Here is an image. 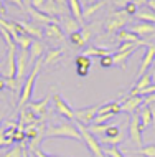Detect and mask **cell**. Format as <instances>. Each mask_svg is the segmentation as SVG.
Masks as SVG:
<instances>
[{
    "mask_svg": "<svg viewBox=\"0 0 155 157\" xmlns=\"http://www.w3.org/2000/svg\"><path fill=\"white\" fill-rule=\"evenodd\" d=\"M0 122H2V117H0Z\"/></svg>",
    "mask_w": 155,
    "mask_h": 157,
    "instance_id": "54",
    "label": "cell"
},
{
    "mask_svg": "<svg viewBox=\"0 0 155 157\" xmlns=\"http://www.w3.org/2000/svg\"><path fill=\"white\" fill-rule=\"evenodd\" d=\"M27 66H28L27 50H18V52H17V75H15V79L22 81L23 76H25V71H27Z\"/></svg>",
    "mask_w": 155,
    "mask_h": 157,
    "instance_id": "12",
    "label": "cell"
},
{
    "mask_svg": "<svg viewBox=\"0 0 155 157\" xmlns=\"http://www.w3.org/2000/svg\"><path fill=\"white\" fill-rule=\"evenodd\" d=\"M40 12H43V13H46L50 17H53V18H56V17H63L65 8L60 7L54 0H45V3H43V7L40 8Z\"/></svg>",
    "mask_w": 155,
    "mask_h": 157,
    "instance_id": "14",
    "label": "cell"
},
{
    "mask_svg": "<svg viewBox=\"0 0 155 157\" xmlns=\"http://www.w3.org/2000/svg\"><path fill=\"white\" fill-rule=\"evenodd\" d=\"M142 104H144V98L142 96H129L127 99L122 101V104H120V111L134 114Z\"/></svg>",
    "mask_w": 155,
    "mask_h": 157,
    "instance_id": "11",
    "label": "cell"
},
{
    "mask_svg": "<svg viewBox=\"0 0 155 157\" xmlns=\"http://www.w3.org/2000/svg\"><path fill=\"white\" fill-rule=\"evenodd\" d=\"M104 157H107V155H104Z\"/></svg>",
    "mask_w": 155,
    "mask_h": 157,
    "instance_id": "55",
    "label": "cell"
},
{
    "mask_svg": "<svg viewBox=\"0 0 155 157\" xmlns=\"http://www.w3.org/2000/svg\"><path fill=\"white\" fill-rule=\"evenodd\" d=\"M91 36H93L91 28H89V27H83L79 32L73 33V35H69V41H71V45L78 46V48H83V46L87 43V40H89Z\"/></svg>",
    "mask_w": 155,
    "mask_h": 157,
    "instance_id": "9",
    "label": "cell"
},
{
    "mask_svg": "<svg viewBox=\"0 0 155 157\" xmlns=\"http://www.w3.org/2000/svg\"><path fill=\"white\" fill-rule=\"evenodd\" d=\"M81 55H84V56L87 58H102V56H107V55H111V52L106 48H98V46H87V48H84V52H83Z\"/></svg>",
    "mask_w": 155,
    "mask_h": 157,
    "instance_id": "26",
    "label": "cell"
},
{
    "mask_svg": "<svg viewBox=\"0 0 155 157\" xmlns=\"http://www.w3.org/2000/svg\"><path fill=\"white\" fill-rule=\"evenodd\" d=\"M61 56H63V50L61 48H50L48 52L45 53L43 65H53V63L60 61Z\"/></svg>",
    "mask_w": 155,
    "mask_h": 157,
    "instance_id": "25",
    "label": "cell"
},
{
    "mask_svg": "<svg viewBox=\"0 0 155 157\" xmlns=\"http://www.w3.org/2000/svg\"><path fill=\"white\" fill-rule=\"evenodd\" d=\"M41 66H43V60L35 61V65H33V68H31V73L28 75L27 79H25V83L22 86V93H20V98H18V109H23L25 106L30 103L33 84H35V79H36V76H38V73H40Z\"/></svg>",
    "mask_w": 155,
    "mask_h": 157,
    "instance_id": "1",
    "label": "cell"
},
{
    "mask_svg": "<svg viewBox=\"0 0 155 157\" xmlns=\"http://www.w3.org/2000/svg\"><path fill=\"white\" fill-rule=\"evenodd\" d=\"M22 157H30V152H28V149H23V154Z\"/></svg>",
    "mask_w": 155,
    "mask_h": 157,
    "instance_id": "51",
    "label": "cell"
},
{
    "mask_svg": "<svg viewBox=\"0 0 155 157\" xmlns=\"http://www.w3.org/2000/svg\"><path fill=\"white\" fill-rule=\"evenodd\" d=\"M61 23H63V27H65L66 35H73V33L79 32L83 27H84V25H81L79 22H76L73 17H68V15H63L61 17Z\"/></svg>",
    "mask_w": 155,
    "mask_h": 157,
    "instance_id": "20",
    "label": "cell"
},
{
    "mask_svg": "<svg viewBox=\"0 0 155 157\" xmlns=\"http://www.w3.org/2000/svg\"><path fill=\"white\" fill-rule=\"evenodd\" d=\"M106 5V2H102V0H99L98 3H91V5H87L86 8H83V20H87L91 18L94 13H98L101 8Z\"/></svg>",
    "mask_w": 155,
    "mask_h": 157,
    "instance_id": "28",
    "label": "cell"
},
{
    "mask_svg": "<svg viewBox=\"0 0 155 157\" xmlns=\"http://www.w3.org/2000/svg\"><path fill=\"white\" fill-rule=\"evenodd\" d=\"M22 154H23V147L18 144V146H13L12 149H8L3 157H22Z\"/></svg>",
    "mask_w": 155,
    "mask_h": 157,
    "instance_id": "35",
    "label": "cell"
},
{
    "mask_svg": "<svg viewBox=\"0 0 155 157\" xmlns=\"http://www.w3.org/2000/svg\"><path fill=\"white\" fill-rule=\"evenodd\" d=\"M13 41L20 50H30V46L33 43V38L28 36V35H20V36H17Z\"/></svg>",
    "mask_w": 155,
    "mask_h": 157,
    "instance_id": "31",
    "label": "cell"
},
{
    "mask_svg": "<svg viewBox=\"0 0 155 157\" xmlns=\"http://www.w3.org/2000/svg\"><path fill=\"white\" fill-rule=\"evenodd\" d=\"M149 0H134V3H135V7L139 8V7H142V5H145Z\"/></svg>",
    "mask_w": 155,
    "mask_h": 157,
    "instance_id": "45",
    "label": "cell"
},
{
    "mask_svg": "<svg viewBox=\"0 0 155 157\" xmlns=\"http://www.w3.org/2000/svg\"><path fill=\"white\" fill-rule=\"evenodd\" d=\"M53 101H54V109H56V113L60 114V116L66 117V119H74V111L68 106V103L63 99L61 94H54Z\"/></svg>",
    "mask_w": 155,
    "mask_h": 157,
    "instance_id": "8",
    "label": "cell"
},
{
    "mask_svg": "<svg viewBox=\"0 0 155 157\" xmlns=\"http://www.w3.org/2000/svg\"><path fill=\"white\" fill-rule=\"evenodd\" d=\"M20 25H22L25 35H28L31 38H38V40L43 36V32H41L38 27H35V25H31V23H20Z\"/></svg>",
    "mask_w": 155,
    "mask_h": 157,
    "instance_id": "30",
    "label": "cell"
},
{
    "mask_svg": "<svg viewBox=\"0 0 155 157\" xmlns=\"http://www.w3.org/2000/svg\"><path fill=\"white\" fill-rule=\"evenodd\" d=\"M99 106H91V108H83V109H76L74 111V119L76 122H81V124H91L94 121V117L98 116Z\"/></svg>",
    "mask_w": 155,
    "mask_h": 157,
    "instance_id": "6",
    "label": "cell"
},
{
    "mask_svg": "<svg viewBox=\"0 0 155 157\" xmlns=\"http://www.w3.org/2000/svg\"><path fill=\"white\" fill-rule=\"evenodd\" d=\"M7 2L12 3V5H15V7H18V8H25L23 3H22V0H7Z\"/></svg>",
    "mask_w": 155,
    "mask_h": 157,
    "instance_id": "42",
    "label": "cell"
},
{
    "mask_svg": "<svg viewBox=\"0 0 155 157\" xmlns=\"http://www.w3.org/2000/svg\"><path fill=\"white\" fill-rule=\"evenodd\" d=\"M3 66H5V61H0V75H2V71H3Z\"/></svg>",
    "mask_w": 155,
    "mask_h": 157,
    "instance_id": "52",
    "label": "cell"
},
{
    "mask_svg": "<svg viewBox=\"0 0 155 157\" xmlns=\"http://www.w3.org/2000/svg\"><path fill=\"white\" fill-rule=\"evenodd\" d=\"M147 5H149L150 10H152L153 13H155V0H149V2H147Z\"/></svg>",
    "mask_w": 155,
    "mask_h": 157,
    "instance_id": "46",
    "label": "cell"
},
{
    "mask_svg": "<svg viewBox=\"0 0 155 157\" xmlns=\"http://www.w3.org/2000/svg\"><path fill=\"white\" fill-rule=\"evenodd\" d=\"M137 114H139V121H140L142 131L152 126L153 117H152V114H150V109H149L145 104H144V106H140V109H139V113H137Z\"/></svg>",
    "mask_w": 155,
    "mask_h": 157,
    "instance_id": "23",
    "label": "cell"
},
{
    "mask_svg": "<svg viewBox=\"0 0 155 157\" xmlns=\"http://www.w3.org/2000/svg\"><path fill=\"white\" fill-rule=\"evenodd\" d=\"M36 116L33 114L30 109H27V106H25L23 109H20V122H18V129L25 131L23 126H30V124H36Z\"/></svg>",
    "mask_w": 155,
    "mask_h": 157,
    "instance_id": "21",
    "label": "cell"
},
{
    "mask_svg": "<svg viewBox=\"0 0 155 157\" xmlns=\"http://www.w3.org/2000/svg\"><path fill=\"white\" fill-rule=\"evenodd\" d=\"M153 65H155V61H153Z\"/></svg>",
    "mask_w": 155,
    "mask_h": 157,
    "instance_id": "56",
    "label": "cell"
},
{
    "mask_svg": "<svg viewBox=\"0 0 155 157\" xmlns=\"http://www.w3.org/2000/svg\"><path fill=\"white\" fill-rule=\"evenodd\" d=\"M117 40H119L120 43H140V45H145V46L150 45V43H147L145 40H142V38H139L137 35H134V33L129 32V30H120V32H117Z\"/></svg>",
    "mask_w": 155,
    "mask_h": 157,
    "instance_id": "17",
    "label": "cell"
},
{
    "mask_svg": "<svg viewBox=\"0 0 155 157\" xmlns=\"http://www.w3.org/2000/svg\"><path fill=\"white\" fill-rule=\"evenodd\" d=\"M131 22V17L125 13L124 10H117L114 12L106 22V32L107 35H117V32L124 30V27Z\"/></svg>",
    "mask_w": 155,
    "mask_h": 157,
    "instance_id": "4",
    "label": "cell"
},
{
    "mask_svg": "<svg viewBox=\"0 0 155 157\" xmlns=\"http://www.w3.org/2000/svg\"><path fill=\"white\" fill-rule=\"evenodd\" d=\"M150 103H155V93H153V94L144 96V104H145V106H149Z\"/></svg>",
    "mask_w": 155,
    "mask_h": 157,
    "instance_id": "40",
    "label": "cell"
},
{
    "mask_svg": "<svg viewBox=\"0 0 155 157\" xmlns=\"http://www.w3.org/2000/svg\"><path fill=\"white\" fill-rule=\"evenodd\" d=\"M45 50H46V46L40 40H33V43L30 46V55H28V63L35 65V60H41V55L45 53Z\"/></svg>",
    "mask_w": 155,
    "mask_h": 157,
    "instance_id": "19",
    "label": "cell"
},
{
    "mask_svg": "<svg viewBox=\"0 0 155 157\" xmlns=\"http://www.w3.org/2000/svg\"><path fill=\"white\" fill-rule=\"evenodd\" d=\"M129 137L135 146H142V126L139 121V114L134 113L131 124H129Z\"/></svg>",
    "mask_w": 155,
    "mask_h": 157,
    "instance_id": "7",
    "label": "cell"
},
{
    "mask_svg": "<svg viewBox=\"0 0 155 157\" xmlns=\"http://www.w3.org/2000/svg\"><path fill=\"white\" fill-rule=\"evenodd\" d=\"M139 48H132V50H127V52H122V53H116L112 55V60H114V65H119V66H125V61L132 56L134 53L137 52Z\"/></svg>",
    "mask_w": 155,
    "mask_h": 157,
    "instance_id": "27",
    "label": "cell"
},
{
    "mask_svg": "<svg viewBox=\"0 0 155 157\" xmlns=\"http://www.w3.org/2000/svg\"><path fill=\"white\" fill-rule=\"evenodd\" d=\"M102 154L107 157H124L122 152L117 149L116 146H109V147H102Z\"/></svg>",
    "mask_w": 155,
    "mask_h": 157,
    "instance_id": "34",
    "label": "cell"
},
{
    "mask_svg": "<svg viewBox=\"0 0 155 157\" xmlns=\"http://www.w3.org/2000/svg\"><path fill=\"white\" fill-rule=\"evenodd\" d=\"M87 2H89V5H91V3H98L99 0H87Z\"/></svg>",
    "mask_w": 155,
    "mask_h": 157,
    "instance_id": "53",
    "label": "cell"
},
{
    "mask_svg": "<svg viewBox=\"0 0 155 157\" xmlns=\"http://www.w3.org/2000/svg\"><path fill=\"white\" fill-rule=\"evenodd\" d=\"M68 7H69L71 17L81 25L84 23V20H83V7H81V3H79V0H68Z\"/></svg>",
    "mask_w": 155,
    "mask_h": 157,
    "instance_id": "24",
    "label": "cell"
},
{
    "mask_svg": "<svg viewBox=\"0 0 155 157\" xmlns=\"http://www.w3.org/2000/svg\"><path fill=\"white\" fill-rule=\"evenodd\" d=\"M0 17H5V5H3V0H0Z\"/></svg>",
    "mask_w": 155,
    "mask_h": 157,
    "instance_id": "44",
    "label": "cell"
},
{
    "mask_svg": "<svg viewBox=\"0 0 155 157\" xmlns=\"http://www.w3.org/2000/svg\"><path fill=\"white\" fill-rule=\"evenodd\" d=\"M147 108L150 109V114H152V117H153V121H155V103H150Z\"/></svg>",
    "mask_w": 155,
    "mask_h": 157,
    "instance_id": "43",
    "label": "cell"
},
{
    "mask_svg": "<svg viewBox=\"0 0 155 157\" xmlns=\"http://www.w3.org/2000/svg\"><path fill=\"white\" fill-rule=\"evenodd\" d=\"M150 76H152V84H155V65L152 68V71H150Z\"/></svg>",
    "mask_w": 155,
    "mask_h": 157,
    "instance_id": "49",
    "label": "cell"
},
{
    "mask_svg": "<svg viewBox=\"0 0 155 157\" xmlns=\"http://www.w3.org/2000/svg\"><path fill=\"white\" fill-rule=\"evenodd\" d=\"M54 2H56L58 5H60V7H65L66 3H68V0H54Z\"/></svg>",
    "mask_w": 155,
    "mask_h": 157,
    "instance_id": "48",
    "label": "cell"
},
{
    "mask_svg": "<svg viewBox=\"0 0 155 157\" xmlns=\"http://www.w3.org/2000/svg\"><path fill=\"white\" fill-rule=\"evenodd\" d=\"M134 35H137L139 38H144V36H150L155 33V25L152 23H145V22H140V23H135L131 27V30Z\"/></svg>",
    "mask_w": 155,
    "mask_h": 157,
    "instance_id": "13",
    "label": "cell"
},
{
    "mask_svg": "<svg viewBox=\"0 0 155 157\" xmlns=\"http://www.w3.org/2000/svg\"><path fill=\"white\" fill-rule=\"evenodd\" d=\"M22 3H23L25 8H30L31 7V0H22Z\"/></svg>",
    "mask_w": 155,
    "mask_h": 157,
    "instance_id": "47",
    "label": "cell"
},
{
    "mask_svg": "<svg viewBox=\"0 0 155 157\" xmlns=\"http://www.w3.org/2000/svg\"><path fill=\"white\" fill-rule=\"evenodd\" d=\"M5 88H8V90H12V91H17V90H20V81L18 79H15V78H12V79H5Z\"/></svg>",
    "mask_w": 155,
    "mask_h": 157,
    "instance_id": "37",
    "label": "cell"
},
{
    "mask_svg": "<svg viewBox=\"0 0 155 157\" xmlns=\"http://www.w3.org/2000/svg\"><path fill=\"white\" fill-rule=\"evenodd\" d=\"M135 17L140 20V22L155 25V13L150 10V8H139V10H137V13H135Z\"/></svg>",
    "mask_w": 155,
    "mask_h": 157,
    "instance_id": "29",
    "label": "cell"
},
{
    "mask_svg": "<svg viewBox=\"0 0 155 157\" xmlns=\"http://www.w3.org/2000/svg\"><path fill=\"white\" fill-rule=\"evenodd\" d=\"M12 144H13V139L5 137V129H3V127H0V147L12 146Z\"/></svg>",
    "mask_w": 155,
    "mask_h": 157,
    "instance_id": "36",
    "label": "cell"
},
{
    "mask_svg": "<svg viewBox=\"0 0 155 157\" xmlns=\"http://www.w3.org/2000/svg\"><path fill=\"white\" fill-rule=\"evenodd\" d=\"M48 103H50V96L43 98L40 101H30L27 104V108L35 114V116H45L46 114V109H48Z\"/></svg>",
    "mask_w": 155,
    "mask_h": 157,
    "instance_id": "15",
    "label": "cell"
},
{
    "mask_svg": "<svg viewBox=\"0 0 155 157\" xmlns=\"http://www.w3.org/2000/svg\"><path fill=\"white\" fill-rule=\"evenodd\" d=\"M135 154L144 155V157H155V144H149V146L140 147L139 151H135Z\"/></svg>",
    "mask_w": 155,
    "mask_h": 157,
    "instance_id": "32",
    "label": "cell"
},
{
    "mask_svg": "<svg viewBox=\"0 0 155 157\" xmlns=\"http://www.w3.org/2000/svg\"><path fill=\"white\" fill-rule=\"evenodd\" d=\"M99 65H101L102 68H111V66H114V60H112V55H107V56L99 58Z\"/></svg>",
    "mask_w": 155,
    "mask_h": 157,
    "instance_id": "38",
    "label": "cell"
},
{
    "mask_svg": "<svg viewBox=\"0 0 155 157\" xmlns=\"http://www.w3.org/2000/svg\"><path fill=\"white\" fill-rule=\"evenodd\" d=\"M155 61V45H149L147 46V52H145L144 58H142V63H140V68H139V73H137V76H144L145 73H147V70L150 66L153 65Z\"/></svg>",
    "mask_w": 155,
    "mask_h": 157,
    "instance_id": "10",
    "label": "cell"
},
{
    "mask_svg": "<svg viewBox=\"0 0 155 157\" xmlns=\"http://www.w3.org/2000/svg\"><path fill=\"white\" fill-rule=\"evenodd\" d=\"M76 127H78L79 134H81V141H84V144L87 146V149L91 151V154H93L94 157H104L102 146H101V142L96 139V136L91 134L89 131H87V127L84 124H81V122H76Z\"/></svg>",
    "mask_w": 155,
    "mask_h": 157,
    "instance_id": "3",
    "label": "cell"
},
{
    "mask_svg": "<svg viewBox=\"0 0 155 157\" xmlns=\"http://www.w3.org/2000/svg\"><path fill=\"white\" fill-rule=\"evenodd\" d=\"M122 10H124L129 17H132V15H135V13H137V10H139V8H137V7H135V3L132 2V3H127V5H125Z\"/></svg>",
    "mask_w": 155,
    "mask_h": 157,
    "instance_id": "39",
    "label": "cell"
},
{
    "mask_svg": "<svg viewBox=\"0 0 155 157\" xmlns=\"http://www.w3.org/2000/svg\"><path fill=\"white\" fill-rule=\"evenodd\" d=\"M27 12L30 13V17L33 18V22H40V23H45V25H51V23H58V18H53V17H50L46 13H43V12L36 10V8H27Z\"/></svg>",
    "mask_w": 155,
    "mask_h": 157,
    "instance_id": "16",
    "label": "cell"
},
{
    "mask_svg": "<svg viewBox=\"0 0 155 157\" xmlns=\"http://www.w3.org/2000/svg\"><path fill=\"white\" fill-rule=\"evenodd\" d=\"M134 2V0H116V5L117 7H125V5H127V3H132Z\"/></svg>",
    "mask_w": 155,
    "mask_h": 157,
    "instance_id": "41",
    "label": "cell"
},
{
    "mask_svg": "<svg viewBox=\"0 0 155 157\" xmlns=\"http://www.w3.org/2000/svg\"><path fill=\"white\" fill-rule=\"evenodd\" d=\"M43 33H45L48 38H51V40H58V41H63V40H65V32L61 30L60 23L46 25V27H45V30H43Z\"/></svg>",
    "mask_w": 155,
    "mask_h": 157,
    "instance_id": "22",
    "label": "cell"
},
{
    "mask_svg": "<svg viewBox=\"0 0 155 157\" xmlns=\"http://www.w3.org/2000/svg\"><path fill=\"white\" fill-rule=\"evenodd\" d=\"M17 48L18 46H12L7 52V60H5V66L2 71V78L3 79H12L17 75Z\"/></svg>",
    "mask_w": 155,
    "mask_h": 157,
    "instance_id": "5",
    "label": "cell"
},
{
    "mask_svg": "<svg viewBox=\"0 0 155 157\" xmlns=\"http://www.w3.org/2000/svg\"><path fill=\"white\" fill-rule=\"evenodd\" d=\"M107 124H91L89 127H87V131H89L91 134H94V136H98V134H106V131H107Z\"/></svg>",
    "mask_w": 155,
    "mask_h": 157,
    "instance_id": "33",
    "label": "cell"
},
{
    "mask_svg": "<svg viewBox=\"0 0 155 157\" xmlns=\"http://www.w3.org/2000/svg\"><path fill=\"white\" fill-rule=\"evenodd\" d=\"M46 137H66V139H73V141H81V134H79L78 127L71 122H65V124L48 127L45 131Z\"/></svg>",
    "mask_w": 155,
    "mask_h": 157,
    "instance_id": "2",
    "label": "cell"
},
{
    "mask_svg": "<svg viewBox=\"0 0 155 157\" xmlns=\"http://www.w3.org/2000/svg\"><path fill=\"white\" fill-rule=\"evenodd\" d=\"M91 65H93V61H91V58L84 56V55H78L76 56V73L79 76H87V73H89L91 70Z\"/></svg>",
    "mask_w": 155,
    "mask_h": 157,
    "instance_id": "18",
    "label": "cell"
},
{
    "mask_svg": "<svg viewBox=\"0 0 155 157\" xmlns=\"http://www.w3.org/2000/svg\"><path fill=\"white\" fill-rule=\"evenodd\" d=\"M0 90H5V79L0 78Z\"/></svg>",
    "mask_w": 155,
    "mask_h": 157,
    "instance_id": "50",
    "label": "cell"
}]
</instances>
